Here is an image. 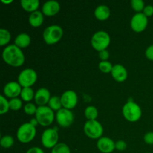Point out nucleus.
<instances>
[{"mask_svg":"<svg viewBox=\"0 0 153 153\" xmlns=\"http://www.w3.org/2000/svg\"><path fill=\"white\" fill-rule=\"evenodd\" d=\"M30 43H31V37L26 33H21L15 37L14 44L21 49L27 48Z\"/></svg>","mask_w":153,"mask_h":153,"instance_id":"nucleus-20","label":"nucleus"},{"mask_svg":"<svg viewBox=\"0 0 153 153\" xmlns=\"http://www.w3.org/2000/svg\"><path fill=\"white\" fill-rule=\"evenodd\" d=\"M61 10V5L55 0H49L46 1L42 6V13L47 16H52L58 14Z\"/></svg>","mask_w":153,"mask_h":153,"instance_id":"nucleus-14","label":"nucleus"},{"mask_svg":"<svg viewBox=\"0 0 153 153\" xmlns=\"http://www.w3.org/2000/svg\"><path fill=\"white\" fill-rule=\"evenodd\" d=\"M84 131L89 138L99 140L102 137L104 129L102 124L95 120H88L85 123L84 126Z\"/></svg>","mask_w":153,"mask_h":153,"instance_id":"nucleus-7","label":"nucleus"},{"mask_svg":"<svg viewBox=\"0 0 153 153\" xmlns=\"http://www.w3.org/2000/svg\"><path fill=\"white\" fill-rule=\"evenodd\" d=\"M97 146L102 153H111L115 150V142L108 137H102L97 140Z\"/></svg>","mask_w":153,"mask_h":153,"instance_id":"nucleus-16","label":"nucleus"},{"mask_svg":"<svg viewBox=\"0 0 153 153\" xmlns=\"http://www.w3.org/2000/svg\"><path fill=\"white\" fill-rule=\"evenodd\" d=\"M43 21H44L43 13L40 10H36V11L30 13L29 16H28V22H29L30 25L34 28H38V27L41 26Z\"/></svg>","mask_w":153,"mask_h":153,"instance_id":"nucleus-19","label":"nucleus"},{"mask_svg":"<svg viewBox=\"0 0 153 153\" xmlns=\"http://www.w3.org/2000/svg\"><path fill=\"white\" fill-rule=\"evenodd\" d=\"M127 147V144L126 141L123 140H117L115 142V149L118 151H124Z\"/></svg>","mask_w":153,"mask_h":153,"instance_id":"nucleus-33","label":"nucleus"},{"mask_svg":"<svg viewBox=\"0 0 153 153\" xmlns=\"http://www.w3.org/2000/svg\"><path fill=\"white\" fill-rule=\"evenodd\" d=\"M11 39L10 31L6 28H0V46H4L8 44Z\"/></svg>","mask_w":153,"mask_h":153,"instance_id":"nucleus-25","label":"nucleus"},{"mask_svg":"<svg viewBox=\"0 0 153 153\" xmlns=\"http://www.w3.org/2000/svg\"><path fill=\"white\" fill-rule=\"evenodd\" d=\"M59 134L55 128H47L41 135L42 145L47 149H52L58 143Z\"/></svg>","mask_w":153,"mask_h":153,"instance_id":"nucleus-9","label":"nucleus"},{"mask_svg":"<svg viewBox=\"0 0 153 153\" xmlns=\"http://www.w3.org/2000/svg\"><path fill=\"white\" fill-rule=\"evenodd\" d=\"M10 110L9 101L4 95L0 96V114H5Z\"/></svg>","mask_w":153,"mask_h":153,"instance_id":"nucleus-26","label":"nucleus"},{"mask_svg":"<svg viewBox=\"0 0 153 153\" xmlns=\"http://www.w3.org/2000/svg\"><path fill=\"white\" fill-rule=\"evenodd\" d=\"M13 143H14V139L10 135L2 136L0 140V144H1V147L4 148V149L10 148L11 146H13Z\"/></svg>","mask_w":153,"mask_h":153,"instance_id":"nucleus-27","label":"nucleus"},{"mask_svg":"<svg viewBox=\"0 0 153 153\" xmlns=\"http://www.w3.org/2000/svg\"><path fill=\"white\" fill-rule=\"evenodd\" d=\"M98 110L94 105H90L85 108V116L88 120H95L98 117Z\"/></svg>","mask_w":153,"mask_h":153,"instance_id":"nucleus-24","label":"nucleus"},{"mask_svg":"<svg viewBox=\"0 0 153 153\" xmlns=\"http://www.w3.org/2000/svg\"><path fill=\"white\" fill-rule=\"evenodd\" d=\"M48 106L53 111H58L60 109L63 108L61 97H58V96H53V97H51L50 100H49V103H48Z\"/></svg>","mask_w":153,"mask_h":153,"instance_id":"nucleus-23","label":"nucleus"},{"mask_svg":"<svg viewBox=\"0 0 153 153\" xmlns=\"http://www.w3.org/2000/svg\"><path fill=\"white\" fill-rule=\"evenodd\" d=\"M29 123L34 127H37V126L39 125L38 121H37V120L36 119V118H32V119H31V120L29 121Z\"/></svg>","mask_w":153,"mask_h":153,"instance_id":"nucleus-39","label":"nucleus"},{"mask_svg":"<svg viewBox=\"0 0 153 153\" xmlns=\"http://www.w3.org/2000/svg\"><path fill=\"white\" fill-rule=\"evenodd\" d=\"M142 13H143L145 16H147V17L152 16L153 15V6L152 4H148V5H146Z\"/></svg>","mask_w":153,"mask_h":153,"instance_id":"nucleus-35","label":"nucleus"},{"mask_svg":"<svg viewBox=\"0 0 153 153\" xmlns=\"http://www.w3.org/2000/svg\"><path fill=\"white\" fill-rule=\"evenodd\" d=\"M99 69L100 71L103 73H111L113 69L114 65H112L111 63L108 61H100L99 63Z\"/></svg>","mask_w":153,"mask_h":153,"instance_id":"nucleus-29","label":"nucleus"},{"mask_svg":"<svg viewBox=\"0 0 153 153\" xmlns=\"http://www.w3.org/2000/svg\"><path fill=\"white\" fill-rule=\"evenodd\" d=\"M112 77L116 82H125L128 77V72L126 67L122 64H114L111 73Z\"/></svg>","mask_w":153,"mask_h":153,"instance_id":"nucleus-17","label":"nucleus"},{"mask_svg":"<svg viewBox=\"0 0 153 153\" xmlns=\"http://www.w3.org/2000/svg\"><path fill=\"white\" fill-rule=\"evenodd\" d=\"M9 105H10V110L12 111H19L22 107V100L17 98L10 99L9 101Z\"/></svg>","mask_w":153,"mask_h":153,"instance_id":"nucleus-31","label":"nucleus"},{"mask_svg":"<svg viewBox=\"0 0 153 153\" xmlns=\"http://www.w3.org/2000/svg\"><path fill=\"white\" fill-rule=\"evenodd\" d=\"M91 43L92 47L100 52L108 47L111 43V37L108 33L101 30L93 34Z\"/></svg>","mask_w":153,"mask_h":153,"instance_id":"nucleus-4","label":"nucleus"},{"mask_svg":"<svg viewBox=\"0 0 153 153\" xmlns=\"http://www.w3.org/2000/svg\"><path fill=\"white\" fill-rule=\"evenodd\" d=\"M34 95H35V93L34 92L31 88H22L20 97L21 100L28 103L30 102L33 99H34Z\"/></svg>","mask_w":153,"mask_h":153,"instance_id":"nucleus-22","label":"nucleus"},{"mask_svg":"<svg viewBox=\"0 0 153 153\" xmlns=\"http://www.w3.org/2000/svg\"><path fill=\"white\" fill-rule=\"evenodd\" d=\"M55 119L59 126L62 128H68L74 121V115L71 110L62 108L55 114Z\"/></svg>","mask_w":153,"mask_h":153,"instance_id":"nucleus-10","label":"nucleus"},{"mask_svg":"<svg viewBox=\"0 0 153 153\" xmlns=\"http://www.w3.org/2000/svg\"><path fill=\"white\" fill-rule=\"evenodd\" d=\"M37 134L36 127L29 122L22 124L16 131V137L20 143H28L32 141Z\"/></svg>","mask_w":153,"mask_h":153,"instance_id":"nucleus-5","label":"nucleus"},{"mask_svg":"<svg viewBox=\"0 0 153 153\" xmlns=\"http://www.w3.org/2000/svg\"><path fill=\"white\" fill-rule=\"evenodd\" d=\"M2 59L13 67H19L25 63V55L20 48L15 44L8 45L2 51Z\"/></svg>","mask_w":153,"mask_h":153,"instance_id":"nucleus-1","label":"nucleus"},{"mask_svg":"<svg viewBox=\"0 0 153 153\" xmlns=\"http://www.w3.org/2000/svg\"><path fill=\"white\" fill-rule=\"evenodd\" d=\"M109 57H110V54H109V52L107 50V49L101 51V52H99V58H100L101 61H108Z\"/></svg>","mask_w":153,"mask_h":153,"instance_id":"nucleus-37","label":"nucleus"},{"mask_svg":"<svg viewBox=\"0 0 153 153\" xmlns=\"http://www.w3.org/2000/svg\"><path fill=\"white\" fill-rule=\"evenodd\" d=\"M130 25L134 32H143L148 25V17L143 13H136L131 18Z\"/></svg>","mask_w":153,"mask_h":153,"instance_id":"nucleus-11","label":"nucleus"},{"mask_svg":"<svg viewBox=\"0 0 153 153\" xmlns=\"http://www.w3.org/2000/svg\"><path fill=\"white\" fill-rule=\"evenodd\" d=\"M20 5L24 10L33 13L38 9L40 6L39 0H21Z\"/></svg>","mask_w":153,"mask_h":153,"instance_id":"nucleus-21","label":"nucleus"},{"mask_svg":"<svg viewBox=\"0 0 153 153\" xmlns=\"http://www.w3.org/2000/svg\"><path fill=\"white\" fill-rule=\"evenodd\" d=\"M146 153H149V152H146Z\"/></svg>","mask_w":153,"mask_h":153,"instance_id":"nucleus-41","label":"nucleus"},{"mask_svg":"<svg viewBox=\"0 0 153 153\" xmlns=\"http://www.w3.org/2000/svg\"><path fill=\"white\" fill-rule=\"evenodd\" d=\"M130 4H131V8L137 13H142L146 6L144 1L142 0H131Z\"/></svg>","mask_w":153,"mask_h":153,"instance_id":"nucleus-30","label":"nucleus"},{"mask_svg":"<svg viewBox=\"0 0 153 153\" xmlns=\"http://www.w3.org/2000/svg\"><path fill=\"white\" fill-rule=\"evenodd\" d=\"M111 10L105 4H100L96 7L94 10V16L98 20L105 21L110 17Z\"/></svg>","mask_w":153,"mask_h":153,"instance_id":"nucleus-18","label":"nucleus"},{"mask_svg":"<svg viewBox=\"0 0 153 153\" xmlns=\"http://www.w3.org/2000/svg\"><path fill=\"white\" fill-rule=\"evenodd\" d=\"M51 153H71L68 145L64 143H58L54 148H52Z\"/></svg>","mask_w":153,"mask_h":153,"instance_id":"nucleus-28","label":"nucleus"},{"mask_svg":"<svg viewBox=\"0 0 153 153\" xmlns=\"http://www.w3.org/2000/svg\"><path fill=\"white\" fill-rule=\"evenodd\" d=\"M145 55H146V58L148 60L153 61V44L150 45V46L146 48V52H145Z\"/></svg>","mask_w":153,"mask_h":153,"instance_id":"nucleus-36","label":"nucleus"},{"mask_svg":"<svg viewBox=\"0 0 153 153\" xmlns=\"http://www.w3.org/2000/svg\"><path fill=\"white\" fill-rule=\"evenodd\" d=\"M61 103L64 108L72 110L78 104V96L75 91L72 90L66 91L61 96Z\"/></svg>","mask_w":153,"mask_h":153,"instance_id":"nucleus-12","label":"nucleus"},{"mask_svg":"<svg viewBox=\"0 0 153 153\" xmlns=\"http://www.w3.org/2000/svg\"><path fill=\"white\" fill-rule=\"evenodd\" d=\"M17 79L22 88H31L37 80V72L31 68H26L19 73Z\"/></svg>","mask_w":153,"mask_h":153,"instance_id":"nucleus-8","label":"nucleus"},{"mask_svg":"<svg viewBox=\"0 0 153 153\" xmlns=\"http://www.w3.org/2000/svg\"><path fill=\"white\" fill-rule=\"evenodd\" d=\"M51 94L46 88H40L35 92L34 101L36 105L39 106H46L51 99Z\"/></svg>","mask_w":153,"mask_h":153,"instance_id":"nucleus-15","label":"nucleus"},{"mask_svg":"<svg viewBox=\"0 0 153 153\" xmlns=\"http://www.w3.org/2000/svg\"><path fill=\"white\" fill-rule=\"evenodd\" d=\"M37 107L32 102H28L24 105V111L27 115H35Z\"/></svg>","mask_w":153,"mask_h":153,"instance_id":"nucleus-32","label":"nucleus"},{"mask_svg":"<svg viewBox=\"0 0 153 153\" xmlns=\"http://www.w3.org/2000/svg\"><path fill=\"white\" fill-rule=\"evenodd\" d=\"M1 2L4 3V4H10V3L13 2V0H9V1H4V0H1Z\"/></svg>","mask_w":153,"mask_h":153,"instance_id":"nucleus-40","label":"nucleus"},{"mask_svg":"<svg viewBox=\"0 0 153 153\" xmlns=\"http://www.w3.org/2000/svg\"><path fill=\"white\" fill-rule=\"evenodd\" d=\"M64 35L63 28L60 25H52L46 27L43 32V38L48 45H53L58 43Z\"/></svg>","mask_w":153,"mask_h":153,"instance_id":"nucleus-3","label":"nucleus"},{"mask_svg":"<svg viewBox=\"0 0 153 153\" xmlns=\"http://www.w3.org/2000/svg\"><path fill=\"white\" fill-rule=\"evenodd\" d=\"M122 113L124 118L131 123L137 122L142 117L141 108L139 105L132 101H128L124 105Z\"/></svg>","mask_w":153,"mask_h":153,"instance_id":"nucleus-2","label":"nucleus"},{"mask_svg":"<svg viewBox=\"0 0 153 153\" xmlns=\"http://www.w3.org/2000/svg\"><path fill=\"white\" fill-rule=\"evenodd\" d=\"M55 115L54 111L49 106H39L37 107L35 118L37 120L39 125L43 127L50 126L53 123Z\"/></svg>","mask_w":153,"mask_h":153,"instance_id":"nucleus-6","label":"nucleus"},{"mask_svg":"<svg viewBox=\"0 0 153 153\" xmlns=\"http://www.w3.org/2000/svg\"><path fill=\"white\" fill-rule=\"evenodd\" d=\"M143 140L148 145H153V132L149 131L146 133L143 137Z\"/></svg>","mask_w":153,"mask_h":153,"instance_id":"nucleus-34","label":"nucleus"},{"mask_svg":"<svg viewBox=\"0 0 153 153\" xmlns=\"http://www.w3.org/2000/svg\"><path fill=\"white\" fill-rule=\"evenodd\" d=\"M26 153H45L44 151L41 149V148L38 147V146H34L27 150Z\"/></svg>","mask_w":153,"mask_h":153,"instance_id":"nucleus-38","label":"nucleus"},{"mask_svg":"<svg viewBox=\"0 0 153 153\" xmlns=\"http://www.w3.org/2000/svg\"><path fill=\"white\" fill-rule=\"evenodd\" d=\"M22 88L18 82H9L3 88V94L5 97L10 99L17 98L20 96Z\"/></svg>","mask_w":153,"mask_h":153,"instance_id":"nucleus-13","label":"nucleus"}]
</instances>
